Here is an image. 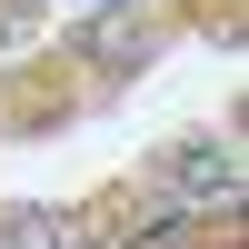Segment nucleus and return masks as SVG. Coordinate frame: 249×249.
Wrapping results in <instances>:
<instances>
[{"mask_svg": "<svg viewBox=\"0 0 249 249\" xmlns=\"http://www.w3.org/2000/svg\"><path fill=\"white\" fill-rule=\"evenodd\" d=\"M179 190H190V199H230L239 190V160L230 150H190V160H179Z\"/></svg>", "mask_w": 249, "mask_h": 249, "instance_id": "nucleus-1", "label": "nucleus"}, {"mask_svg": "<svg viewBox=\"0 0 249 249\" xmlns=\"http://www.w3.org/2000/svg\"><path fill=\"white\" fill-rule=\"evenodd\" d=\"M0 249H70V230L50 210H20V219H0Z\"/></svg>", "mask_w": 249, "mask_h": 249, "instance_id": "nucleus-2", "label": "nucleus"}]
</instances>
